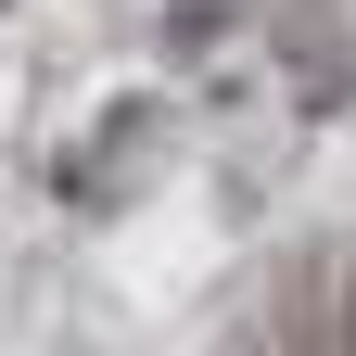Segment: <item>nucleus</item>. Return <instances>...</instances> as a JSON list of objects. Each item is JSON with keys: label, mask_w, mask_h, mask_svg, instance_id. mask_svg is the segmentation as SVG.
<instances>
[{"label": "nucleus", "mask_w": 356, "mask_h": 356, "mask_svg": "<svg viewBox=\"0 0 356 356\" xmlns=\"http://www.w3.org/2000/svg\"><path fill=\"white\" fill-rule=\"evenodd\" d=\"M343 356H356V293H343Z\"/></svg>", "instance_id": "nucleus-2"}, {"label": "nucleus", "mask_w": 356, "mask_h": 356, "mask_svg": "<svg viewBox=\"0 0 356 356\" xmlns=\"http://www.w3.org/2000/svg\"><path fill=\"white\" fill-rule=\"evenodd\" d=\"M229 13H242V0H178V13H165V38H178V51H204V38L229 26Z\"/></svg>", "instance_id": "nucleus-1"}]
</instances>
